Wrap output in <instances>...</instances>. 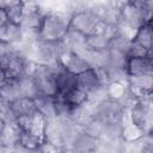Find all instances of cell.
Instances as JSON below:
<instances>
[{
  "label": "cell",
  "mask_w": 153,
  "mask_h": 153,
  "mask_svg": "<svg viewBox=\"0 0 153 153\" xmlns=\"http://www.w3.org/2000/svg\"><path fill=\"white\" fill-rule=\"evenodd\" d=\"M134 41L141 44L147 50H153V27L149 24L142 25L140 29H137Z\"/></svg>",
  "instance_id": "cell-7"
},
{
  "label": "cell",
  "mask_w": 153,
  "mask_h": 153,
  "mask_svg": "<svg viewBox=\"0 0 153 153\" xmlns=\"http://www.w3.org/2000/svg\"><path fill=\"white\" fill-rule=\"evenodd\" d=\"M56 87L60 97L67 96L71 91L76 88V75L62 67L56 73Z\"/></svg>",
  "instance_id": "cell-4"
},
{
  "label": "cell",
  "mask_w": 153,
  "mask_h": 153,
  "mask_svg": "<svg viewBox=\"0 0 153 153\" xmlns=\"http://www.w3.org/2000/svg\"><path fill=\"white\" fill-rule=\"evenodd\" d=\"M128 72L131 76H145L153 75V63L148 56L129 59Z\"/></svg>",
  "instance_id": "cell-5"
},
{
  "label": "cell",
  "mask_w": 153,
  "mask_h": 153,
  "mask_svg": "<svg viewBox=\"0 0 153 153\" xmlns=\"http://www.w3.org/2000/svg\"><path fill=\"white\" fill-rule=\"evenodd\" d=\"M148 57H149V60H151V61H152V63H153V50H151V51H149Z\"/></svg>",
  "instance_id": "cell-8"
},
{
  "label": "cell",
  "mask_w": 153,
  "mask_h": 153,
  "mask_svg": "<svg viewBox=\"0 0 153 153\" xmlns=\"http://www.w3.org/2000/svg\"><path fill=\"white\" fill-rule=\"evenodd\" d=\"M69 19L62 13H54L45 17L43 26L39 31V38L42 41H59L67 33Z\"/></svg>",
  "instance_id": "cell-1"
},
{
  "label": "cell",
  "mask_w": 153,
  "mask_h": 153,
  "mask_svg": "<svg viewBox=\"0 0 153 153\" xmlns=\"http://www.w3.org/2000/svg\"><path fill=\"white\" fill-rule=\"evenodd\" d=\"M66 56L67 59H60V61L62 62V65L65 66V68L75 74V75H79L88 69H92L91 66L88 65V62L79 54L74 53V51H69V53H66Z\"/></svg>",
  "instance_id": "cell-3"
},
{
  "label": "cell",
  "mask_w": 153,
  "mask_h": 153,
  "mask_svg": "<svg viewBox=\"0 0 153 153\" xmlns=\"http://www.w3.org/2000/svg\"><path fill=\"white\" fill-rule=\"evenodd\" d=\"M152 133H153V128H152Z\"/></svg>",
  "instance_id": "cell-10"
},
{
  "label": "cell",
  "mask_w": 153,
  "mask_h": 153,
  "mask_svg": "<svg viewBox=\"0 0 153 153\" xmlns=\"http://www.w3.org/2000/svg\"><path fill=\"white\" fill-rule=\"evenodd\" d=\"M149 25H151V26H152V27H153V18H152V20H151V22H149Z\"/></svg>",
  "instance_id": "cell-9"
},
{
  "label": "cell",
  "mask_w": 153,
  "mask_h": 153,
  "mask_svg": "<svg viewBox=\"0 0 153 153\" xmlns=\"http://www.w3.org/2000/svg\"><path fill=\"white\" fill-rule=\"evenodd\" d=\"M10 105L17 117L26 116V115H35L37 112L35 99H31V98L22 97V98H18L17 100L10 103Z\"/></svg>",
  "instance_id": "cell-6"
},
{
  "label": "cell",
  "mask_w": 153,
  "mask_h": 153,
  "mask_svg": "<svg viewBox=\"0 0 153 153\" xmlns=\"http://www.w3.org/2000/svg\"><path fill=\"white\" fill-rule=\"evenodd\" d=\"M76 87L84 93H86L87 97H91L103 88V84L96 69H88L76 75Z\"/></svg>",
  "instance_id": "cell-2"
}]
</instances>
